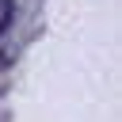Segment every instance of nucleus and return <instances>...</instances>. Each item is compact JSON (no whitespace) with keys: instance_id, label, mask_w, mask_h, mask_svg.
<instances>
[{"instance_id":"f257e3e1","label":"nucleus","mask_w":122,"mask_h":122,"mask_svg":"<svg viewBox=\"0 0 122 122\" xmlns=\"http://www.w3.org/2000/svg\"><path fill=\"white\" fill-rule=\"evenodd\" d=\"M11 15H15V4H11V0H0V38H4V30L11 27Z\"/></svg>"}]
</instances>
